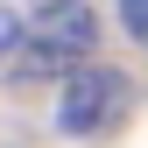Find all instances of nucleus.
I'll return each mask as SVG.
<instances>
[{
	"mask_svg": "<svg viewBox=\"0 0 148 148\" xmlns=\"http://www.w3.org/2000/svg\"><path fill=\"white\" fill-rule=\"evenodd\" d=\"M92 42H99V21H92V7H78V0H49L35 21H21V35H14V49H21V78H71Z\"/></svg>",
	"mask_w": 148,
	"mask_h": 148,
	"instance_id": "nucleus-1",
	"label": "nucleus"
},
{
	"mask_svg": "<svg viewBox=\"0 0 148 148\" xmlns=\"http://www.w3.org/2000/svg\"><path fill=\"white\" fill-rule=\"evenodd\" d=\"M120 113H127V78H120V71L78 64V71L64 78V99H57V127H64V134L92 141V134H106Z\"/></svg>",
	"mask_w": 148,
	"mask_h": 148,
	"instance_id": "nucleus-2",
	"label": "nucleus"
},
{
	"mask_svg": "<svg viewBox=\"0 0 148 148\" xmlns=\"http://www.w3.org/2000/svg\"><path fill=\"white\" fill-rule=\"evenodd\" d=\"M120 7V21H127V35H134V42L148 49V0H113Z\"/></svg>",
	"mask_w": 148,
	"mask_h": 148,
	"instance_id": "nucleus-3",
	"label": "nucleus"
},
{
	"mask_svg": "<svg viewBox=\"0 0 148 148\" xmlns=\"http://www.w3.org/2000/svg\"><path fill=\"white\" fill-rule=\"evenodd\" d=\"M14 35H21V21H14V14L0 7V49H14Z\"/></svg>",
	"mask_w": 148,
	"mask_h": 148,
	"instance_id": "nucleus-4",
	"label": "nucleus"
}]
</instances>
